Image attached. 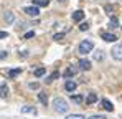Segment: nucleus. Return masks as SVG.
<instances>
[{"instance_id":"f257e3e1","label":"nucleus","mask_w":122,"mask_h":119,"mask_svg":"<svg viewBox=\"0 0 122 119\" xmlns=\"http://www.w3.org/2000/svg\"><path fill=\"white\" fill-rule=\"evenodd\" d=\"M68 103H66V99L63 98H55L53 99V109L58 113V114H66L68 113Z\"/></svg>"},{"instance_id":"f03ea898","label":"nucleus","mask_w":122,"mask_h":119,"mask_svg":"<svg viewBox=\"0 0 122 119\" xmlns=\"http://www.w3.org/2000/svg\"><path fill=\"white\" fill-rule=\"evenodd\" d=\"M92 48H94V43L91 40H82L79 43V46H78V53L79 55H87V53L92 51Z\"/></svg>"},{"instance_id":"7ed1b4c3","label":"nucleus","mask_w":122,"mask_h":119,"mask_svg":"<svg viewBox=\"0 0 122 119\" xmlns=\"http://www.w3.org/2000/svg\"><path fill=\"white\" fill-rule=\"evenodd\" d=\"M111 55H112V58L116 60V61H122V43H119V45H114V46H112Z\"/></svg>"},{"instance_id":"20e7f679","label":"nucleus","mask_w":122,"mask_h":119,"mask_svg":"<svg viewBox=\"0 0 122 119\" xmlns=\"http://www.w3.org/2000/svg\"><path fill=\"white\" fill-rule=\"evenodd\" d=\"M25 13L30 15V17H38V15H40V8H38L36 5H33V7H25Z\"/></svg>"},{"instance_id":"39448f33","label":"nucleus","mask_w":122,"mask_h":119,"mask_svg":"<svg viewBox=\"0 0 122 119\" xmlns=\"http://www.w3.org/2000/svg\"><path fill=\"white\" fill-rule=\"evenodd\" d=\"M84 17H86V13H84L82 10H76V12L73 13V17H71V18H73V22L79 23V22H82V20H84Z\"/></svg>"},{"instance_id":"423d86ee","label":"nucleus","mask_w":122,"mask_h":119,"mask_svg":"<svg viewBox=\"0 0 122 119\" xmlns=\"http://www.w3.org/2000/svg\"><path fill=\"white\" fill-rule=\"evenodd\" d=\"M78 66H79V70H82V71H89L91 70V61L89 60H79Z\"/></svg>"},{"instance_id":"0eeeda50","label":"nucleus","mask_w":122,"mask_h":119,"mask_svg":"<svg viewBox=\"0 0 122 119\" xmlns=\"http://www.w3.org/2000/svg\"><path fill=\"white\" fill-rule=\"evenodd\" d=\"M101 108L102 109H106V111H114V106H112V103L109 101V99H101Z\"/></svg>"},{"instance_id":"6e6552de","label":"nucleus","mask_w":122,"mask_h":119,"mask_svg":"<svg viewBox=\"0 0 122 119\" xmlns=\"http://www.w3.org/2000/svg\"><path fill=\"white\" fill-rule=\"evenodd\" d=\"M0 98L2 99L8 98V86H7V83H2L0 84Z\"/></svg>"},{"instance_id":"1a4fd4ad","label":"nucleus","mask_w":122,"mask_h":119,"mask_svg":"<svg viewBox=\"0 0 122 119\" xmlns=\"http://www.w3.org/2000/svg\"><path fill=\"white\" fill-rule=\"evenodd\" d=\"M76 88H78V84H76L74 81H66V84H64V89H66L68 93H73V91H76Z\"/></svg>"},{"instance_id":"9d476101","label":"nucleus","mask_w":122,"mask_h":119,"mask_svg":"<svg viewBox=\"0 0 122 119\" xmlns=\"http://www.w3.org/2000/svg\"><path fill=\"white\" fill-rule=\"evenodd\" d=\"M102 40L107 41V43H114V41L117 40V37H116L114 33H102Z\"/></svg>"},{"instance_id":"9b49d317","label":"nucleus","mask_w":122,"mask_h":119,"mask_svg":"<svg viewBox=\"0 0 122 119\" xmlns=\"http://www.w3.org/2000/svg\"><path fill=\"white\" fill-rule=\"evenodd\" d=\"M78 73V68H74V66H71V68H68L66 71H64V78L68 79V78H71V76H74Z\"/></svg>"},{"instance_id":"f8f14e48","label":"nucleus","mask_w":122,"mask_h":119,"mask_svg":"<svg viewBox=\"0 0 122 119\" xmlns=\"http://www.w3.org/2000/svg\"><path fill=\"white\" fill-rule=\"evenodd\" d=\"M3 18H5V22H7V23H13V22H15V15H13L12 12H5Z\"/></svg>"},{"instance_id":"ddd939ff","label":"nucleus","mask_w":122,"mask_h":119,"mask_svg":"<svg viewBox=\"0 0 122 119\" xmlns=\"http://www.w3.org/2000/svg\"><path fill=\"white\" fill-rule=\"evenodd\" d=\"M96 101H97V94H96V93H89V94H87V99H86L87 104H94Z\"/></svg>"},{"instance_id":"4468645a","label":"nucleus","mask_w":122,"mask_h":119,"mask_svg":"<svg viewBox=\"0 0 122 119\" xmlns=\"http://www.w3.org/2000/svg\"><path fill=\"white\" fill-rule=\"evenodd\" d=\"M38 99L41 101V104L43 106H48V96H46V93H38Z\"/></svg>"},{"instance_id":"2eb2a0df","label":"nucleus","mask_w":122,"mask_h":119,"mask_svg":"<svg viewBox=\"0 0 122 119\" xmlns=\"http://www.w3.org/2000/svg\"><path fill=\"white\" fill-rule=\"evenodd\" d=\"M21 113H23V114H26V113H30V114H36V109L31 108V106H23V108H21Z\"/></svg>"},{"instance_id":"dca6fc26","label":"nucleus","mask_w":122,"mask_h":119,"mask_svg":"<svg viewBox=\"0 0 122 119\" xmlns=\"http://www.w3.org/2000/svg\"><path fill=\"white\" fill-rule=\"evenodd\" d=\"M58 78H60V73H58V71H55V73H51V75H50V76L46 78V83L50 84L51 81H55V79H58Z\"/></svg>"},{"instance_id":"f3484780","label":"nucleus","mask_w":122,"mask_h":119,"mask_svg":"<svg viewBox=\"0 0 122 119\" xmlns=\"http://www.w3.org/2000/svg\"><path fill=\"white\" fill-rule=\"evenodd\" d=\"M45 73H46V70H45V68H36V70L33 71V75H35L36 78H41V76H43Z\"/></svg>"},{"instance_id":"a211bd4d","label":"nucleus","mask_w":122,"mask_h":119,"mask_svg":"<svg viewBox=\"0 0 122 119\" xmlns=\"http://www.w3.org/2000/svg\"><path fill=\"white\" fill-rule=\"evenodd\" d=\"M117 25H119V20L116 18V17H111V22H109V27H111V28H117Z\"/></svg>"},{"instance_id":"6ab92c4d","label":"nucleus","mask_w":122,"mask_h":119,"mask_svg":"<svg viewBox=\"0 0 122 119\" xmlns=\"http://www.w3.org/2000/svg\"><path fill=\"white\" fill-rule=\"evenodd\" d=\"M20 73H21V70H10V71H8V76H10V78H17Z\"/></svg>"},{"instance_id":"aec40b11","label":"nucleus","mask_w":122,"mask_h":119,"mask_svg":"<svg viewBox=\"0 0 122 119\" xmlns=\"http://www.w3.org/2000/svg\"><path fill=\"white\" fill-rule=\"evenodd\" d=\"M35 5H40V7H48V5H50V0H35Z\"/></svg>"},{"instance_id":"412c9836","label":"nucleus","mask_w":122,"mask_h":119,"mask_svg":"<svg viewBox=\"0 0 122 119\" xmlns=\"http://www.w3.org/2000/svg\"><path fill=\"white\" fill-rule=\"evenodd\" d=\"M66 119H86V118H84L82 114H68Z\"/></svg>"},{"instance_id":"4be33fe9","label":"nucleus","mask_w":122,"mask_h":119,"mask_svg":"<svg viewBox=\"0 0 122 119\" xmlns=\"http://www.w3.org/2000/svg\"><path fill=\"white\" fill-rule=\"evenodd\" d=\"M79 30H81V32H87V30H89V23H86V22L79 23Z\"/></svg>"},{"instance_id":"5701e85b","label":"nucleus","mask_w":122,"mask_h":119,"mask_svg":"<svg viewBox=\"0 0 122 119\" xmlns=\"http://www.w3.org/2000/svg\"><path fill=\"white\" fill-rule=\"evenodd\" d=\"M73 101L78 103V104H81V103H82V96H81V94H73Z\"/></svg>"},{"instance_id":"b1692460","label":"nucleus","mask_w":122,"mask_h":119,"mask_svg":"<svg viewBox=\"0 0 122 119\" xmlns=\"http://www.w3.org/2000/svg\"><path fill=\"white\" fill-rule=\"evenodd\" d=\"M94 58L97 60V61H101V60H102V51H101V50H97V51L94 53Z\"/></svg>"},{"instance_id":"393cba45","label":"nucleus","mask_w":122,"mask_h":119,"mask_svg":"<svg viewBox=\"0 0 122 119\" xmlns=\"http://www.w3.org/2000/svg\"><path fill=\"white\" fill-rule=\"evenodd\" d=\"M64 38V33H56V35H53V40H56V41H60V40Z\"/></svg>"},{"instance_id":"a878e982","label":"nucleus","mask_w":122,"mask_h":119,"mask_svg":"<svg viewBox=\"0 0 122 119\" xmlns=\"http://www.w3.org/2000/svg\"><path fill=\"white\" fill-rule=\"evenodd\" d=\"M87 119H106V116H102V114H94V116H91V118Z\"/></svg>"},{"instance_id":"bb28decb","label":"nucleus","mask_w":122,"mask_h":119,"mask_svg":"<svg viewBox=\"0 0 122 119\" xmlns=\"http://www.w3.org/2000/svg\"><path fill=\"white\" fill-rule=\"evenodd\" d=\"M35 37V32H28V33H25V40L26 38H33Z\"/></svg>"},{"instance_id":"cd10ccee","label":"nucleus","mask_w":122,"mask_h":119,"mask_svg":"<svg viewBox=\"0 0 122 119\" xmlns=\"http://www.w3.org/2000/svg\"><path fill=\"white\" fill-rule=\"evenodd\" d=\"M104 10H106L107 13H111V12H112V5H106V7H104Z\"/></svg>"},{"instance_id":"c85d7f7f","label":"nucleus","mask_w":122,"mask_h":119,"mask_svg":"<svg viewBox=\"0 0 122 119\" xmlns=\"http://www.w3.org/2000/svg\"><path fill=\"white\" fill-rule=\"evenodd\" d=\"M7 58V51H0V60H5Z\"/></svg>"},{"instance_id":"c756f323","label":"nucleus","mask_w":122,"mask_h":119,"mask_svg":"<svg viewBox=\"0 0 122 119\" xmlns=\"http://www.w3.org/2000/svg\"><path fill=\"white\" fill-rule=\"evenodd\" d=\"M7 37H8L7 32H0V38H7Z\"/></svg>"},{"instance_id":"7c9ffc66","label":"nucleus","mask_w":122,"mask_h":119,"mask_svg":"<svg viewBox=\"0 0 122 119\" xmlns=\"http://www.w3.org/2000/svg\"><path fill=\"white\" fill-rule=\"evenodd\" d=\"M30 88H31V89H36L38 84H36V83H30Z\"/></svg>"},{"instance_id":"2f4dec72","label":"nucleus","mask_w":122,"mask_h":119,"mask_svg":"<svg viewBox=\"0 0 122 119\" xmlns=\"http://www.w3.org/2000/svg\"><path fill=\"white\" fill-rule=\"evenodd\" d=\"M21 58H25V56H28V51H25V50H23V51H21V55H20Z\"/></svg>"},{"instance_id":"473e14b6","label":"nucleus","mask_w":122,"mask_h":119,"mask_svg":"<svg viewBox=\"0 0 122 119\" xmlns=\"http://www.w3.org/2000/svg\"><path fill=\"white\" fill-rule=\"evenodd\" d=\"M58 2H60V3H64V2H66V0H58Z\"/></svg>"}]
</instances>
